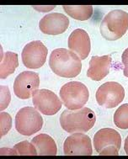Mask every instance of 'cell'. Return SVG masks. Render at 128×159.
I'll use <instances>...</instances> for the list:
<instances>
[{
    "label": "cell",
    "mask_w": 128,
    "mask_h": 159,
    "mask_svg": "<svg viewBox=\"0 0 128 159\" xmlns=\"http://www.w3.org/2000/svg\"><path fill=\"white\" fill-rule=\"evenodd\" d=\"M51 69L62 78H75L81 72V59L72 51L57 48L53 51L49 59Z\"/></svg>",
    "instance_id": "cell-1"
},
{
    "label": "cell",
    "mask_w": 128,
    "mask_h": 159,
    "mask_svg": "<svg viewBox=\"0 0 128 159\" xmlns=\"http://www.w3.org/2000/svg\"><path fill=\"white\" fill-rule=\"evenodd\" d=\"M96 121L95 114L89 108L79 110H66L61 114V127L68 133L87 132L91 130Z\"/></svg>",
    "instance_id": "cell-2"
},
{
    "label": "cell",
    "mask_w": 128,
    "mask_h": 159,
    "mask_svg": "<svg viewBox=\"0 0 128 159\" xmlns=\"http://www.w3.org/2000/svg\"><path fill=\"white\" fill-rule=\"evenodd\" d=\"M128 29V13L115 9L105 15L100 24V33L108 41H117L125 35Z\"/></svg>",
    "instance_id": "cell-3"
},
{
    "label": "cell",
    "mask_w": 128,
    "mask_h": 159,
    "mask_svg": "<svg viewBox=\"0 0 128 159\" xmlns=\"http://www.w3.org/2000/svg\"><path fill=\"white\" fill-rule=\"evenodd\" d=\"M60 97L67 110H79L85 106L89 98V92L80 82H69L60 89Z\"/></svg>",
    "instance_id": "cell-4"
},
{
    "label": "cell",
    "mask_w": 128,
    "mask_h": 159,
    "mask_svg": "<svg viewBox=\"0 0 128 159\" xmlns=\"http://www.w3.org/2000/svg\"><path fill=\"white\" fill-rule=\"evenodd\" d=\"M95 151L101 156H117L121 147V136L111 128H103L94 136Z\"/></svg>",
    "instance_id": "cell-5"
},
{
    "label": "cell",
    "mask_w": 128,
    "mask_h": 159,
    "mask_svg": "<svg viewBox=\"0 0 128 159\" xmlns=\"http://www.w3.org/2000/svg\"><path fill=\"white\" fill-rule=\"evenodd\" d=\"M43 119L35 108L24 107L18 111L15 116V129L23 136H31L41 130Z\"/></svg>",
    "instance_id": "cell-6"
},
{
    "label": "cell",
    "mask_w": 128,
    "mask_h": 159,
    "mask_svg": "<svg viewBox=\"0 0 128 159\" xmlns=\"http://www.w3.org/2000/svg\"><path fill=\"white\" fill-rule=\"evenodd\" d=\"M125 98V90L121 84L117 82L103 84L96 92L97 103L102 107L112 109L119 105Z\"/></svg>",
    "instance_id": "cell-7"
},
{
    "label": "cell",
    "mask_w": 128,
    "mask_h": 159,
    "mask_svg": "<svg viewBox=\"0 0 128 159\" xmlns=\"http://www.w3.org/2000/svg\"><path fill=\"white\" fill-rule=\"evenodd\" d=\"M47 50L41 41H34L24 47L22 51V61L24 65L30 69H37L43 66L47 61Z\"/></svg>",
    "instance_id": "cell-8"
},
{
    "label": "cell",
    "mask_w": 128,
    "mask_h": 159,
    "mask_svg": "<svg viewBox=\"0 0 128 159\" xmlns=\"http://www.w3.org/2000/svg\"><path fill=\"white\" fill-rule=\"evenodd\" d=\"M32 97L34 107L43 115L54 116L61 110L62 101L51 90H36Z\"/></svg>",
    "instance_id": "cell-9"
},
{
    "label": "cell",
    "mask_w": 128,
    "mask_h": 159,
    "mask_svg": "<svg viewBox=\"0 0 128 159\" xmlns=\"http://www.w3.org/2000/svg\"><path fill=\"white\" fill-rule=\"evenodd\" d=\"M40 86V76L30 71H24L16 77L14 83V92L19 98L28 99Z\"/></svg>",
    "instance_id": "cell-10"
},
{
    "label": "cell",
    "mask_w": 128,
    "mask_h": 159,
    "mask_svg": "<svg viewBox=\"0 0 128 159\" xmlns=\"http://www.w3.org/2000/svg\"><path fill=\"white\" fill-rule=\"evenodd\" d=\"M63 152L67 156H91L93 149L90 137L81 132L72 134L64 142Z\"/></svg>",
    "instance_id": "cell-11"
},
{
    "label": "cell",
    "mask_w": 128,
    "mask_h": 159,
    "mask_svg": "<svg viewBox=\"0 0 128 159\" xmlns=\"http://www.w3.org/2000/svg\"><path fill=\"white\" fill-rule=\"evenodd\" d=\"M69 20L61 13H50L45 15L39 22V27L44 34L57 35L67 30Z\"/></svg>",
    "instance_id": "cell-12"
},
{
    "label": "cell",
    "mask_w": 128,
    "mask_h": 159,
    "mask_svg": "<svg viewBox=\"0 0 128 159\" xmlns=\"http://www.w3.org/2000/svg\"><path fill=\"white\" fill-rule=\"evenodd\" d=\"M67 44L69 49L74 53H77L81 60H85L90 53V38L85 30H74L68 37Z\"/></svg>",
    "instance_id": "cell-13"
},
{
    "label": "cell",
    "mask_w": 128,
    "mask_h": 159,
    "mask_svg": "<svg viewBox=\"0 0 128 159\" xmlns=\"http://www.w3.org/2000/svg\"><path fill=\"white\" fill-rule=\"evenodd\" d=\"M111 56H93L89 61V67L87 71V76L94 81H100L105 78L110 72L111 67Z\"/></svg>",
    "instance_id": "cell-14"
},
{
    "label": "cell",
    "mask_w": 128,
    "mask_h": 159,
    "mask_svg": "<svg viewBox=\"0 0 128 159\" xmlns=\"http://www.w3.org/2000/svg\"><path fill=\"white\" fill-rule=\"evenodd\" d=\"M40 156H55L57 148L54 139L47 134H39L31 140Z\"/></svg>",
    "instance_id": "cell-15"
},
{
    "label": "cell",
    "mask_w": 128,
    "mask_h": 159,
    "mask_svg": "<svg viewBox=\"0 0 128 159\" xmlns=\"http://www.w3.org/2000/svg\"><path fill=\"white\" fill-rule=\"evenodd\" d=\"M19 66L17 53L12 52H6L2 55V60L0 63V78L4 79L12 73H14Z\"/></svg>",
    "instance_id": "cell-16"
},
{
    "label": "cell",
    "mask_w": 128,
    "mask_h": 159,
    "mask_svg": "<svg viewBox=\"0 0 128 159\" xmlns=\"http://www.w3.org/2000/svg\"><path fill=\"white\" fill-rule=\"evenodd\" d=\"M62 8L67 15L78 20H87L93 15V7L91 5H64L62 6Z\"/></svg>",
    "instance_id": "cell-17"
},
{
    "label": "cell",
    "mask_w": 128,
    "mask_h": 159,
    "mask_svg": "<svg viewBox=\"0 0 128 159\" xmlns=\"http://www.w3.org/2000/svg\"><path fill=\"white\" fill-rule=\"evenodd\" d=\"M114 123L122 130L128 129V104L120 106L114 115Z\"/></svg>",
    "instance_id": "cell-18"
},
{
    "label": "cell",
    "mask_w": 128,
    "mask_h": 159,
    "mask_svg": "<svg viewBox=\"0 0 128 159\" xmlns=\"http://www.w3.org/2000/svg\"><path fill=\"white\" fill-rule=\"evenodd\" d=\"M14 151L15 155L20 156H36L38 155L37 150L32 142H29L27 141L19 142L14 146L12 148Z\"/></svg>",
    "instance_id": "cell-19"
},
{
    "label": "cell",
    "mask_w": 128,
    "mask_h": 159,
    "mask_svg": "<svg viewBox=\"0 0 128 159\" xmlns=\"http://www.w3.org/2000/svg\"><path fill=\"white\" fill-rule=\"evenodd\" d=\"M0 127H1V137L9 132L12 127V118L9 114L2 112L0 114Z\"/></svg>",
    "instance_id": "cell-20"
},
{
    "label": "cell",
    "mask_w": 128,
    "mask_h": 159,
    "mask_svg": "<svg viewBox=\"0 0 128 159\" xmlns=\"http://www.w3.org/2000/svg\"><path fill=\"white\" fill-rule=\"evenodd\" d=\"M0 91H1V93H0V100H1L0 110H3L9 106L10 99H11V95H10L9 88L6 87V86L1 85Z\"/></svg>",
    "instance_id": "cell-21"
},
{
    "label": "cell",
    "mask_w": 128,
    "mask_h": 159,
    "mask_svg": "<svg viewBox=\"0 0 128 159\" xmlns=\"http://www.w3.org/2000/svg\"><path fill=\"white\" fill-rule=\"evenodd\" d=\"M121 60H122V63L124 65L123 73L126 77L128 78V48H126L123 52L122 56H121Z\"/></svg>",
    "instance_id": "cell-22"
},
{
    "label": "cell",
    "mask_w": 128,
    "mask_h": 159,
    "mask_svg": "<svg viewBox=\"0 0 128 159\" xmlns=\"http://www.w3.org/2000/svg\"><path fill=\"white\" fill-rule=\"evenodd\" d=\"M56 6H33V8L38 11H41V12H47V11H50V10H52V9H55Z\"/></svg>",
    "instance_id": "cell-23"
},
{
    "label": "cell",
    "mask_w": 128,
    "mask_h": 159,
    "mask_svg": "<svg viewBox=\"0 0 128 159\" xmlns=\"http://www.w3.org/2000/svg\"><path fill=\"white\" fill-rule=\"evenodd\" d=\"M124 149H125V152H126V155H128V136L125 140V143H124Z\"/></svg>",
    "instance_id": "cell-24"
}]
</instances>
